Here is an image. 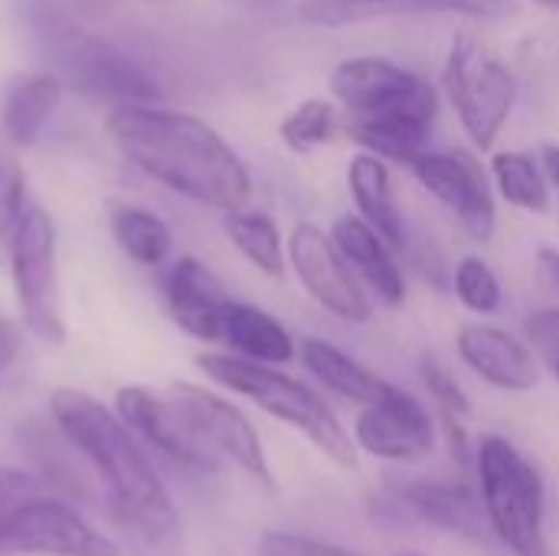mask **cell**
Wrapping results in <instances>:
<instances>
[{
	"label": "cell",
	"mask_w": 559,
	"mask_h": 556,
	"mask_svg": "<svg viewBox=\"0 0 559 556\" xmlns=\"http://www.w3.org/2000/svg\"><path fill=\"white\" fill-rule=\"evenodd\" d=\"M105 128L118 151L167 190L226 216L246 210L252 174L203 118L160 105H121L111 108Z\"/></svg>",
	"instance_id": "cell-1"
},
{
	"label": "cell",
	"mask_w": 559,
	"mask_h": 556,
	"mask_svg": "<svg viewBox=\"0 0 559 556\" xmlns=\"http://www.w3.org/2000/svg\"><path fill=\"white\" fill-rule=\"evenodd\" d=\"M49 413L66 442L102 482L115 521L151 547L170 544L180 534V514L154 462L118 413L75 387H56Z\"/></svg>",
	"instance_id": "cell-2"
},
{
	"label": "cell",
	"mask_w": 559,
	"mask_h": 556,
	"mask_svg": "<svg viewBox=\"0 0 559 556\" xmlns=\"http://www.w3.org/2000/svg\"><path fill=\"white\" fill-rule=\"evenodd\" d=\"M197 367L216 387H223L236 397H246L262 413H269L278 423L301 433L337 469H357L354 436L347 433L341 416L331 410V403L318 390L301 383L298 377H292L278 367H262V364L242 360L236 354H219V351L200 354Z\"/></svg>",
	"instance_id": "cell-3"
},
{
	"label": "cell",
	"mask_w": 559,
	"mask_h": 556,
	"mask_svg": "<svg viewBox=\"0 0 559 556\" xmlns=\"http://www.w3.org/2000/svg\"><path fill=\"white\" fill-rule=\"evenodd\" d=\"M26 23L33 29L36 49L56 69L52 75L82 95L115 102V108L154 105L160 95L157 82L144 72L141 62H134L115 43L82 29L52 3L39 0V7H26Z\"/></svg>",
	"instance_id": "cell-4"
},
{
	"label": "cell",
	"mask_w": 559,
	"mask_h": 556,
	"mask_svg": "<svg viewBox=\"0 0 559 556\" xmlns=\"http://www.w3.org/2000/svg\"><path fill=\"white\" fill-rule=\"evenodd\" d=\"M475 469L488 531L514 556H550L540 469L511 439L495 433L478 439Z\"/></svg>",
	"instance_id": "cell-5"
},
{
	"label": "cell",
	"mask_w": 559,
	"mask_h": 556,
	"mask_svg": "<svg viewBox=\"0 0 559 556\" xmlns=\"http://www.w3.org/2000/svg\"><path fill=\"white\" fill-rule=\"evenodd\" d=\"M442 92L468 141L478 151H491L518 105V75L488 43L455 36L442 62Z\"/></svg>",
	"instance_id": "cell-6"
},
{
	"label": "cell",
	"mask_w": 559,
	"mask_h": 556,
	"mask_svg": "<svg viewBox=\"0 0 559 556\" xmlns=\"http://www.w3.org/2000/svg\"><path fill=\"white\" fill-rule=\"evenodd\" d=\"M7 269L13 279L23 328L39 344L62 347L69 338V324H66V305H62L56 223L36 200H29L23 213Z\"/></svg>",
	"instance_id": "cell-7"
},
{
	"label": "cell",
	"mask_w": 559,
	"mask_h": 556,
	"mask_svg": "<svg viewBox=\"0 0 559 556\" xmlns=\"http://www.w3.org/2000/svg\"><path fill=\"white\" fill-rule=\"evenodd\" d=\"M331 92L347 118H409L432 125L439 115L436 85L386 56H350L337 62Z\"/></svg>",
	"instance_id": "cell-8"
},
{
	"label": "cell",
	"mask_w": 559,
	"mask_h": 556,
	"mask_svg": "<svg viewBox=\"0 0 559 556\" xmlns=\"http://www.w3.org/2000/svg\"><path fill=\"white\" fill-rule=\"evenodd\" d=\"M164 393L170 397L174 410L180 413L190 436L210 456L213 465L229 462L252 482L272 488V465H269L265 446H262L255 426L249 423V416L236 403H229L226 397H219L206 387L187 383V380L170 383Z\"/></svg>",
	"instance_id": "cell-9"
},
{
	"label": "cell",
	"mask_w": 559,
	"mask_h": 556,
	"mask_svg": "<svg viewBox=\"0 0 559 556\" xmlns=\"http://www.w3.org/2000/svg\"><path fill=\"white\" fill-rule=\"evenodd\" d=\"M288 265L298 275L301 288L337 321L344 324H370L373 321V298L357 282L344 256L337 252L331 233L301 220L285 239Z\"/></svg>",
	"instance_id": "cell-10"
},
{
	"label": "cell",
	"mask_w": 559,
	"mask_h": 556,
	"mask_svg": "<svg viewBox=\"0 0 559 556\" xmlns=\"http://www.w3.org/2000/svg\"><path fill=\"white\" fill-rule=\"evenodd\" d=\"M436 413L413 393L390 383V390L360 406L354 419V442L367 456L393 465H419L436 452Z\"/></svg>",
	"instance_id": "cell-11"
},
{
	"label": "cell",
	"mask_w": 559,
	"mask_h": 556,
	"mask_svg": "<svg viewBox=\"0 0 559 556\" xmlns=\"http://www.w3.org/2000/svg\"><path fill=\"white\" fill-rule=\"evenodd\" d=\"M409 170L462 223L472 239L491 242L498 229L495 184L472 151H426Z\"/></svg>",
	"instance_id": "cell-12"
},
{
	"label": "cell",
	"mask_w": 559,
	"mask_h": 556,
	"mask_svg": "<svg viewBox=\"0 0 559 556\" xmlns=\"http://www.w3.org/2000/svg\"><path fill=\"white\" fill-rule=\"evenodd\" d=\"M0 551L29 556H118V547L66 501H29L0 534Z\"/></svg>",
	"instance_id": "cell-13"
},
{
	"label": "cell",
	"mask_w": 559,
	"mask_h": 556,
	"mask_svg": "<svg viewBox=\"0 0 559 556\" xmlns=\"http://www.w3.org/2000/svg\"><path fill=\"white\" fill-rule=\"evenodd\" d=\"M455 351L475 377L501 393H531L540 387L544 370L534 347L498 324L465 321L455 334Z\"/></svg>",
	"instance_id": "cell-14"
},
{
	"label": "cell",
	"mask_w": 559,
	"mask_h": 556,
	"mask_svg": "<svg viewBox=\"0 0 559 556\" xmlns=\"http://www.w3.org/2000/svg\"><path fill=\"white\" fill-rule=\"evenodd\" d=\"M115 413L134 433L138 442L157 449L170 462L187 465V469H200V472L216 469L210 462V456L190 436L187 423L180 419V413L174 410L167 393H157L151 387H121L115 393Z\"/></svg>",
	"instance_id": "cell-15"
},
{
	"label": "cell",
	"mask_w": 559,
	"mask_h": 556,
	"mask_svg": "<svg viewBox=\"0 0 559 556\" xmlns=\"http://www.w3.org/2000/svg\"><path fill=\"white\" fill-rule=\"evenodd\" d=\"M518 10L514 0H301L298 16L311 26H357L390 16L459 13L475 20H504Z\"/></svg>",
	"instance_id": "cell-16"
},
{
	"label": "cell",
	"mask_w": 559,
	"mask_h": 556,
	"mask_svg": "<svg viewBox=\"0 0 559 556\" xmlns=\"http://www.w3.org/2000/svg\"><path fill=\"white\" fill-rule=\"evenodd\" d=\"M164 298L174 324L187 331L190 338L203 344L223 341V321L233 298L226 295V285L193 256H180L167 279H164Z\"/></svg>",
	"instance_id": "cell-17"
},
{
	"label": "cell",
	"mask_w": 559,
	"mask_h": 556,
	"mask_svg": "<svg viewBox=\"0 0 559 556\" xmlns=\"http://www.w3.org/2000/svg\"><path fill=\"white\" fill-rule=\"evenodd\" d=\"M331 239L357 282L386 308H400L406 301V275L396 262V249H390L357 213H344L331 226Z\"/></svg>",
	"instance_id": "cell-18"
},
{
	"label": "cell",
	"mask_w": 559,
	"mask_h": 556,
	"mask_svg": "<svg viewBox=\"0 0 559 556\" xmlns=\"http://www.w3.org/2000/svg\"><path fill=\"white\" fill-rule=\"evenodd\" d=\"M403 505H409L426 524L445 531V534H459V537H472L478 541L488 531V518L481 508V495L462 482V478H432V482H409L400 488Z\"/></svg>",
	"instance_id": "cell-19"
},
{
	"label": "cell",
	"mask_w": 559,
	"mask_h": 556,
	"mask_svg": "<svg viewBox=\"0 0 559 556\" xmlns=\"http://www.w3.org/2000/svg\"><path fill=\"white\" fill-rule=\"evenodd\" d=\"M347 190L354 197L357 216L390 246V249H403L406 246V220H403V206L393 187V174L390 164L360 151L354 154L350 167H347Z\"/></svg>",
	"instance_id": "cell-20"
},
{
	"label": "cell",
	"mask_w": 559,
	"mask_h": 556,
	"mask_svg": "<svg viewBox=\"0 0 559 556\" xmlns=\"http://www.w3.org/2000/svg\"><path fill=\"white\" fill-rule=\"evenodd\" d=\"M223 341L233 347L236 357L262 364V367H282V364H292L298 357L295 338L288 334V328L275 315H269L259 305L236 301V298L226 308Z\"/></svg>",
	"instance_id": "cell-21"
},
{
	"label": "cell",
	"mask_w": 559,
	"mask_h": 556,
	"mask_svg": "<svg viewBox=\"0 0 559 556\" xmlns=\"http://www.w3.org/2000/svg\"><path fill=\"white\" fill-rule=\"evenodd\" d=\"M298 357H301L305 370L321 387H328L331 393H337L341 400H350L357 406H367L390 390V383L380 374H373L357 357H350L347 351H341L337 344H331L324 338L298 341Z\"/></svg>",
	"instance_id": "cell-22"
},
{
	"label": "cell",
	"mask_w": 559,
	"mask_h": 556,
	"mask_svg": "<svg viewBox=\"0 0 559 556\" xmlns=\"http://www.w3.org/2000/svg\"><path fill=\"white\" fill-rule=\"evenodd\" d=\"M59 102H62V82L49 69L20 75L3 92V105H0V125H3L7 141L13 147L36 144L52 111L59 108Z\"/></svg>",
	"instance_id": "cell-23"
},
{
	"label": "cell",
	"mask_w": 559,
	"mask_h": 556,
	"mask_svg": "<svg viewBox=\"0 0 559 556\" xmlns=\"http://www.w3.org/2000/svg\"><path fill=\"white\" fill-rule=\"evenodd\" d=\"M108 229L115 246L138 265H160L174 249L170 226L157 213L128 200H108Z\"/></svg>",
	"instance_id": "cell-24"
},
{
	"label": "cell",
	"mask_w": 559,
	"mask_h": 556,
	"mask_svg": "<svg viewBox=\"0 0 559 556\" xmlns=\"http://www.w3.org/2000/svg\"><path fill=\"white\" fill-rule=\"evenodd\" d=\"M491 184L495 193L501 200H508L511 206L524 210V213H550V180L544 174L540 157L527 154V151H498L491 157Z\"/></svg>",
	"instance_id": "cell-25"
},
{
	"label": "cell",
	"mask_w": 559,
	"mask_h": 556,
	"mask_svg": "<svg viewBox=\"0 0 559 556\" xmlns=\"http://www.w3.org/2000/svg\"><path fill=\"white\" fill-rule=\"evenodd\" d=\"M229 242L249 259L262 275L282 279L288 269V246L278 223L262 210H236L223 220Z\"/></svg>",
	"instance_id": "cell-26"
},
{
	"label": "cell",
	"mask_w": 559,
	"mask_h": 556,
	"mask_svg": "<svg viewBox=\"0 0 559 556\" xmlns=\"http://www.w3.org/2000/svg\"><path fill=\"white\" fill-rule=\"evenodd\" d=\"M423 383H426V393L436 406V419L445 429L452 456H459V462L475 459V449H472L468 429H465V423L472 416V403H468L465 390L459 387V380L452 377V370L436 357H423Z\"/></svg>",
	"instance_id": "cell-27"
},
{
	"label": "cell",
	"mask_w": 559,
	"mask_h": 556,
	"mask_svg": "<svg viewBox=\"0 0 559 556\" xmlns=\"http://www.w3.org/2000/svg\"><path fill=\"white\" fill-rule=\"evenodd\" d=\"M337 128H341V118H337L334 102H328V98H305L301 105H295L282 118L278 134H282V144L288 151L311 154V151L331 144L337 138Z\"/></svg>",
	"instance_id": "cell-28"
},
{
	"label": "cell",
	"mask_w": 559,
	"mask_h": 556,
	"mask_svg": "<svg viewBox=\"0 0 559 556\" xmlns=\"http://www.w3.org/2000/svg\"><path fill=\"white\" fill-rule=\"evenodd\" d=\"M455 298L478 318H488V315H498L504 308V285L498 279V272L478 259V256H465L459 265H455Z\"/></svg>",
	"instance_id": "cell-29"
},
{
	"label": "cell",
	"mask_w": 559,
	"mask_h": 556,
	"mask_svg": "<svg viewBox=\"0 0 559 556\" xmlns=\"http://www.w3.org/2000/svg\"><path fill=\"white\" fill-rule=\"evenodd\" d=\"M26 206H29L26 174H23L20 161L0 147V269H7V262H10V249H13V239H16Z\"/></svg>",
	"instance_id": "cell-30"
},
{
	"label": "cell",
	"mask_w": 559,
	"mask_h": 556,
	"mask_svg": "<svg viewBox=\"0 0 559 556\" xmlns=\"http://www.w3.org/2000/svg\"><path fill=\"white\" fill-rule=\"evenodd\" d=\"M49 495L46 485L33 475V472H23V469H13V465H0V534L10 528V521L36 498Z\"/></svg>",
	"instance_id": "cell-31"
},
{
	"label": "cell",
	"mask_w": 559,
	"mask_h": 556,
	"mask_svg": "<svg viewBox=\"0 0 559 556\" xmlns=\"http://www.w3.org/2000/svg\"><path fill=\"white\" fill-rule=\"evenodd\" d=\"M255 556H360L331 541H318L292 531H265L255 544Z\"/></svg>",
	"instance_id": "cell-32"
},
{
	"label": "cell",
	"mask_w": 559,
	"mask_h": 556,
	"mask_svg": "<svg viewBox=\"0 0 559 556\" xmlns=\"http://www.w3.org/2000/svg\"><path fill=\"white\" fill-rule=\"evenodd\" d=\"M20 351H23V334H20V328H16L10 318L0 315V374L10 370V367L16 364Z\"/></svg>",
	"instance_id": "cell-33"
},
{
	"label": "cell",
	"mask_w": 559,
	"mask_h": 556,
	"mask_svg": "<svg viewBox=\"0 0 559 556\" xmlns=\"http://www.w3.org/2000/svg\"><path fill=\"white\" fill-rule=\"evenodd\" d=\"M531 338L537 344H547V347H559V308H550V311H540L531 318L527 324Z\"/></svg>",
	"instance_id": "cell-34"
},
{
	"label": "cell",
	"mask_w": 559,
	"mask_h": 556,
	"mask_svg": "<svg viewBox=\"0 0 559 556\" xmlns=\"http://www.w3.org/2000/svg\"><path fill=\"white\" fill-rule=\"evenodd\" d=\"M537 272H540L544 285L559 298V249L554 246L537 249Z\"/></svg>",
	"instance_id": "cell-35"
},
{
	"label": "cell",
	"mask_w": 559,
	"mask_h": 556,
	"mask_svg": "<svg viewBox=\"0 0 559 556\" xmlns=\"http://www.w3.org/2000/svg\"><path fill=\"white\" fill-rule=\"evenodd\" d=\"M236 7H242L246 13H255V16H278L292 7V0H229Z\"/></svg>",
	"instance_id": "cell-36"
},
{
	"label": "cell",
	"mask_w": 559,
	"mask_h": 556,
	"mask_svg": "<svg viewBox=\"0 0 559 556\" xmlns=\"http://www.w3.org/2000/svg\"><path fill=\"white\" fill-rule=\"evenodd\" d=\"M540 164H544V174L550 180V190L559 193V144H544L540 147Z\"/></svg>",
	"instance_id": "cell-37"
},
{
	"label": "cell",
	"mask_w": 559,
	"mask_h": 556,
	"mask_svg": "<svg viewBox=\"0 0 559 556\" xmlns=\"http://www.w3.org/2000/svg\"><path fill=\"white\" fill-rule=\"evenodd\" d=\"M534 3H540V7H550V10H559V0H534Z\"/></svg>",
	"instance_id": "cell-38"
},
{
	"label": "cell",
	"mask_w": 559,
	"mask_h": 556,
	"mask_svg": "<svg viewBox=\"0 0 559 556\" xmlns=\"http://www.w3.org/2000/svg\"><path fill=\"white\" fill-rule=\"evenodd\" d=\"M393 556H426V554H419V551H396Z\"/></svg>",
	"instance_id": "cell-39"
},
{
	"label": "cell",
	"mask_w": 559,
	"mask_h": 556,
	"mask_svg": "<svg viewBox=\"0 0 559 556\" xmlns=\"http://www.w3.org/2000/svg\"><path fill=\"white\" fill-rule=\"evenodd\" d=\"M554 374H557V377H559V351H557V354H554Z\"/></svg>",
	"instance_id": "cell-40"
},
{
	"label": "cell",
	"mask_w": 559,
	"mask_h": 556,
	"mask_svg": "<svg viewBox=\"0 0 559 556\" xmlns=\"http://www.w3.org/2000/svg\"><path fill=\"white\" fill-rule=\"evenodd\" d=\"M154 3H167V0H154Z\"/></svg>",
	"instance_id": "cell-41"
}]
</instances>
